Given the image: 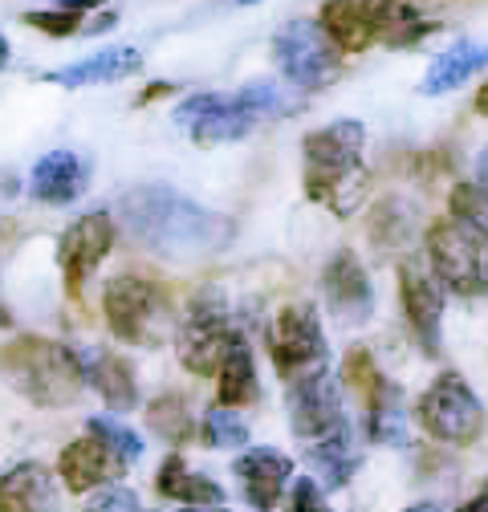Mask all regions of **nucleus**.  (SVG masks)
I'll return each mask as SVG.
<instances>
[{
	"label": "nucleus",
	"mask_w": 488,
	"mask_h": 512,
	"mask_svg": "<svg viewBox=\"0 0 488 512\" xmlns=\"http://www.w3.org/2000/svg\"><path fill=\"white\" fill-rule=\"evenodd\" d=\"M118 216L139 248L167 256V261H208V256H220L236 236L232 216L204 208L200 200L167 183H143L127 191L118 200Z\"/></svg>",
	"instance_id": "1"
},
{
	"label": "nucleus",
	"mask_w": 488,
	"mask_h": 512,
	"mask_svg": "<svg viewBox=\"0 0 488 512\" xmlns=\"http://www.w3.org/2000/svg\"><path fill=\"white\" fill-rule=\"evenodd\" d=\"M366 126L358 118H338L322 131H310L301 143L305 155V196L334 212L338 220L354 216L371 196V171L362 163Z\"/></svg>",
	"instance_id": "2"
},
{
	"label": "nucleus",
	"mask_w": 488,
	"mask_h": 512,
	"mask_svg": "<svg viewBox=\"0 0 488 512\" xmlns=\"http://www.w3.org/2000/svg\"><path fill=\"white\" fill-rule=\"evenodd\" d=\"M0 378L37 407H70L86 387L82 354L37 334H21L0 346Z\"/></svg>",
	"instance_id": "3"
},
{
	"label": "nucleus",
	"mask_w": 488,
	"mask_h": 512,
	"mask_svg": "<svg viewBox=\"0 0 488 512\" xmlns=\"http://www.w3.org/2000/svg\"><path fill=\"white\" fill-rule=\"evenodd\" d=\"M102 313H106V326L118 342L143 346V350L163 346L167 334L179 322L171 293L159 281H147V277H135V273H118V277L106 281Z\"/></svg>",
	"instance_id": "4"
},
{
	"label": "nucleus",
	"mask_w": 488,
	"mask_h": 512,
	"mask_svg": "<svg viewBox=\"0 0 488 512\" xmlns=\"http://www.w3.org/2000/svg\"><path fill=\"white\" fill-rule=\"evenodd\" d=\"M240 338L220 289H200L175 322V354L196 378H216L228 346Z\"/></svg>",
	"instance_id": "5"
},
{
	"label": "nucleus",
	"mask_w": 488,
	"mask_h": 512,
	"mask_svg": "<svg viewBox=\"0 0 488 512\" xmlns=\"http://www.w3.org/2000/svg\"><path fill=\"white\" fill-rule=\"evenodd\" d=\"M269 358H273L277 374L285 378V387L330 370L326 330H322V317L310 301H289L277 309L273 326H269Z\"/></svg>",
	"instance_id": "6"
},
{
	"label": "nucleus",
	"mask_w": 488,
	"mask_h": 512,
	"mask_svg": "<svg viewBox=\"0 0 488 512\" xmlns=\"http://www.w3.org/2000/svg\"><path fill=\"white\" fill-rule=\"evenodd\" d=\"M273 61L289 86L297 90H326L330 82L342 78V49L326 37V29L310 17L285 21L273 37Z\"/></svg>",
	"instance_id": "7"
},
{
	"label": "nucleus",
	"mask_w": 488,
	"mask_h": 512,
	"mask_svg": "<svg viewBox=\"0 0 488 512\" xmlns=\"http://www.w3.org/2000/svg\"><path fill=\"white\" fill-rule=\"evenodd\" d=\"M427 269L444 285V293L456 297H484L488 293V252L484 240L468 236L452 220H436L423 236Z\"/></svg>",
	"instance_id": "8"
},
{
	"label": "nucleus",
	"mask_w": 488,
	"mask_h": 512,
	"mask_svg": "<svg viewBox=\"0 0 488 512\" xmlns=\"http://www.w3.org/2000/svg\"><path fill=\"white\" fill-rule=\"evenodd\" d=\"M415 419L432 439L452 443V447H468L484 431V407H480L476 391L464 382V374H456V370L440 374L432 387L419 395Z\"/></svg>",
	"instance_id": "9"
},
{
	"label": "nucleus",
	"mask_w": 488,
	"mask_h": 512,
	"mask_svg": "<svg viewBox=\"0 0 488 512\" xmlns=\"http://www.w3.org/2000/svg\"><path fill=\"white\" fill-rule=\"evenodd\" d=\"M171 122L179 126L183 135H188L196 147H220V143H236L261 126L257 110L249 106L240 90L236 94H188L175 110H171Z\"/></svg>",
	"instance_id": "10"
},
{
	"label": "nucleus",
	"mask_w": 488,
	"mask_h": 512,
	"mask_svg": "<svg viewBox=\"0 0 488 512\" xmlns=\"http://www.w3.org/2000/svg\"><path fill=\"white\" fill-rule=\"evenodd\" d=\"M114 248V220L106 212H86L78 216L66 232L57 240V265H61V277H66V293L70 297H82L90 277L102 269V261Z\"/></svg>",
	"instance_id": "11"
},
{
	"label": "nucleus",
	"mask_w": 488,
	"mask_h": 512,
	"mask_svg": "<svg viewBox=\"0 0 488 512\" xmlns=\"http://www.w3.org/2000/svg\"><path fill=\"white\" fill-rule=\"evenodd\" d=\"M399 301L415 342L423 346V354L436 358L444 346V285L432 277L427 261L407 256L399 265Z\"/></svg>",
	"instance_id": "12"
},
{
	"label": "nucleus",
	"mask_w": 488,
	"mask_h": 512,
	"mask_svg": "<svg viewBox=\"0 0 488 512\" xmlns=\"http://www.w3.org/2000/svg\"><path fill=\"white\" fill-rule=\"evenodd\" d=\"M289 427L305 443L326 439L330 431L346 427L342 382L330 370L305 378V382H293V387H289Z\"/></svg>",
	"instance_id": "13"
},
{
	"label": "nucleus",
	"mask_w": 488,
	"mask_h": 512,
	"mask_svg": "<svg viewBox=\"0 0 488 512\" xmlns=\"http://www.w3.org/2000/svg\"><path fill=\"white\" fill-rule=\"evenodd\" d=\"M322 293L330 313L342 326H366L375 317V285L371 273L362 269V261L350 248H338L330 256V265L322 269Z\"/></svg>",
	"instance_id": "14"
},
{
	"label": "nucleus",
	"mask_w": 488,
	"mask_h": 512,
	"mask_svg": "<svg viewBox=\"0 0 488 512\" xmlns=\"http://www.w3.org/2000/svg\"><path fill=\"white\" fill-rule=\"evenodd\" d=\"M143 66V53L131 49V45H110V49H98V53H86L70 66H57V70H45L41 82L45 86H61V90H90V86H106V82H122L139 74Z\"/></svg>",
	"instance_id": "15"
},
{
	"label": "nucleus",
	"mask_w": 488,
	"mask_h": 512,
	"mask_svg": "<svg viewBox=\"0 0 488 512\" xmlns=\"http://www.w3.org/2000/svg\"><path fill=\"white\" fill-rule=\"evenodd\" d=\"M236 476L244 488V500H249L257 512H273L293 480V460L277 447H249L244 456H236Z\"/></svg>",
	"instance_id": "16"
},
{
	"label": "nucleus",
	"mask_w": 488,
	"mask_h": 512,
	"mask_svg": "<svg viewBox=\"0 0 488 512\" xmlns=\"http://www.w3.org/2000/svg\"><path fill=\"white\" fill-rule=\"evenodd\" d=\"M90 187V163L78 151H49L37 159V167L29 171V191L41 204H74L82 191Z\"/></svg>",
	"instance_id": "17"
},
{
	"label": "nucleus",
	"mask_w": 488,
	"mask_h": 512,
	"mask_svg": "<svg viewBox=\"0 0 488 512\" xmlns=\"http://www.w3.org/2000/svg\"><path fill=\"white\" fill-rule=\"evenodd\" d=\"M57 472H61V480H66L70 492H90V488H102L110 480H122L127 464H122L106 443H98L94 435H86V439H74L66 452H61Z\"/></svg>",
	"instance_id": "18"
},
{
	"label": "nucleus",
	"mask_w": 488,
	"mask_h": 512,
	"mask_svg": "<svg viewBox=\"0 0 488 512\" xmlns=\"http://www.w3.org/2000/svg\"><path fill=\"white\" fill-rule=\"evenodd\" d=\"M82 354V374L86 382L102 395L110 411H135L139 403V374L135 366L114 354V350H78Z\"/></svg>",
	"instance_id": "19"
},
{
	"label": "nucleus",
	"mask_w": 488,
	"mask_h": 512,
	"mask_svg": "<svg viewBox=\"0 0 488 512\" xmlns=\"http://www.w3.org/2000/svg\"><path fill=\"white\" fill-rule=\"evenodd\" d=\"M480 70H488V45L484 41H456L448 45L444 53L432 57V66H427L423 82H419V94L427 98H440V94H452L460 90L464 82H472Z\"/></svg>",
	"instance_id": "20"
},
{
	"label": "nucleus",
	"mask_w": 488,
	"mask_h": 512,
	"mask_svg": "<svg viewBox=\"0 0 488 512\" xmlns=\"http://www.w3.org/2000/svg\"><path fill=\"white\" fill-rule=\"evenodd\" d=\"M366 395V435L379 447H407V407H403V391L391 378H375Z\"/></svg>",
	"instance_id": "21"
},
{
	"label": "nucleus",
	"mask_w": 488,
	"mask_h": 512,
	"mask_svg": "<svg viewBox=\"0 0 488 512\" xmlns=\"http://www.w3.org/2000/svg\"><path fill=\"white\" fill-rule=\"evenodd\" d=\"M318 25L342 53H362L379 41V25H375L366 0H326Z\"/></svg>",
	"instance_id": "22"
},
{
	"label": "nucleus",
	"mask_w": 488,
	"mask_h": 512,
	"mask_svg": "<svg viewBox=\"0 0 488 512\" xmlns=\"http://www.w3.org/2000/svg\"><path fill=\"white\" fill-rule=\"evenodd\" d=\"M0 512H57V484L53 476L25 460L0 476Z\"/></svg>",
	"instance_id": "23"
},
{
	"label": "nucleus",
	"mask_w": 488,
	"mask_h": 512,
	"mask_svg": "<svg viewBox=\"0 0 488 512\" xmlns=\"http://www.w3.org/2000/svg\"><path fill=\"white\" fill-rule=\"evenodd\" d=\"M305 460H310V468L318 472V484L326 488H346L354 480V472L362 468V452L354 447V431L350 423L330 431L326 439H314L310 447H305Z\"/></svg>",
	"instance_id": "24"
},
{
	"label": "nucleus",
	"mask_w": 488,
	"mask_h": 512,
	"mask_svg": "<svg viewBox=\"0 0 488 512\" xmlns=\"http://www.w3.org/2000/svg\"><path fill=\"white\" fill-rule=\"evenodd\" d=\"M220 378V403L224 407H253L261 399V378H257V358L249 350V342L236 338L216 370Z\"/></svg>",
	"instance_id": "25"
},
{
	"label": "nucleus",
	"mask_w": 488,
	"mask_h": 512,
	"mask_svg": "<svg viewBox=\"0 0 488 512\" xmlns=\"http://www.w3.org/2000/svg\"><path fill=\"white\" fill-rule=\"evenodd\" d=\"M159 496L167 500H179V504H192V508H208V504H224V488L204 476V472H192L183 464V456H167L163 468H159V480H155Z\"/></svg>",
	"instance_id": "26"
},
{
	"label": "nucleus",
	"mask_w": 488,
	"mask_h": 512,
	"mask_svg": "<svg viewBox=\"0 0 488 512\" xmlns=\"http://www.w3.org/2000/svg\"><path fill=\"white\" fill-rule=\"evenodd\" d=\"M448 220L460 224L468 236L488 240V187H480V183H456L448 191Z\"/></svg>",
	"instance_id": "27"
},
{
	"label": "nucleus",
	"mask_w": 488,
	"mask_h": 512,
	"mask_svg": "<svg viewBox=\"0 0 488 512\" xmlns=\"http://www.w3.org/2000/svg\"><path fill=\"white\" fill-rule=\"evenodd\" d=\"M147 423L155 435H163L167 443H188L196 435V419L188 411V399L183 395H159L151 407H147Z\"/></svg>",
	"instance_id": "28"
},
{
	"label": "nucleus",
	"mask_w": 488,
	"mask_h": 512,
	"mask_svg": "<svg viewBox=\"0 0 488 512\" xmlns=\"http://www.w3.org/2000/svg\"><path fill=\"white\" fill-rule=\"evenodd\" d=\"M200 435L212 452H236V447H249V423L244 415H236V407H212L200 423Z\"/></svg>",
	"instance_id": "29"
},
{
	"label": "nucleus",
	"mask_w": 488,
	"mask_h": 512,
	"mask_svg": "<svg viewBox=\"0 0 488 512\" xmlns=\"http://www.w3.org/2000/svg\"><path fill=\"white\" fill-rule=\"evenodd\" d=\"M86 435H94L98 443H106L110 452L122 460V464H139L143 460V435L135 431V427H127V423H118V419H110V415H90V423H86Z\"/></svg>",
	"instance_id": "30"
},
{
	"label": "nucleus",
	"mask_w": 488,
	"mask_h": 512,
	"mask_svg": "<svg viewBox=\"0 0 488 512\" xmlns=\"http://www.w3.org/2000/svg\"><path fill=\"white\" fill-rule=\"evenodd\" d=\"M411 216H415V212H411L403 200H387V204H379L375 224H371L375 244H383V248H399V244L407 240V232H411Z\"/></svg>",
	"instance_id": "31"
},
{
	"label": "nucleus",
	"mask_w": 488,
	"mask_h": 512,
	"mask_svg": "<svg viewBox=\"0 0 488 512\" xmlns=\"http://www.w3.org/2000/svg\"><path fill=\"white\" fill-rule=\"evenodd\" d=\"M25 25L41 29V33H49V37H74V33H82L86 17L57 5V9H41V13H25Z\"/></svg>",
	"instance_id": "32"
},
{
	"label": "nucleus",
	"mask_w": 488,
	"mask_h": 512,
	"mask_svg": "<svg viewBox=\"0 0 488 512\" xmlns=\"http://www.w3.org/2000/svg\"><path fill=\"white\" fill-rule=\"evenodd\" d=\"M289 512H334L314 476H297L289 488Z\"/></svg>",
	"instance_id": "33"
},
{
	"label": "nucleus",
	"mask_w": 488,
	"mask_h": 512,
	"mask_svg": "<svg viewBox=\"0 0 488 512\" xmlns=\"http://www.w3.org/2000/svg\"><path fill=\"white\" fill-rule=\"evenodd\" d=\"M86 512H143L139 508V496L122 484H106L98 488L90 500H86Z\"/></svg>",
	"instance_id": "34"
},
{
	"label": "nucleus",
	"mask_w": 488,
	"mask_h": 512,
	"mask_svg": "<svg viewBox=\"0 0 488 512\" xmlns=\"http://www.w3.org/2000/svg\"><path fill=\"white\" fill-rule=\"evenodd\" d=\"M403 5H407L415 17H427V13H436V9L452 5V0H403ZM427 21H432V17H427Z\"/></svg>",
	"instance_id": "35"
},
{
	"label": "nucleus",
	"mask_w": 488,
	"mask_h": 512,
	"mask_svg": "<svg viewBox=\"0 0 488 512\" xmlns=\"http://www.w3.org/2000/svg\"><path fill=\"white\" fill-rule=\"evenodd\" d=\"M460 512H488V488L480 496H472L468 504H460Z\"/></svg>",
	"instance_id": "36"
},
{
	"label": "nucleus",
	"mask_w": 488,
	"mask_h": 512,
	"mask_svg": "<svg viewBox=\"0 0 488 512\" xmlns=\"http://www.w3.org/2000/svg\"><path fill=\"white\" fill-rule=\"evenodd\" d=\"M476 183H480V187H488V147L476 155Z\"/></svg>",
	"instance_id": "37"
},
{
	"label": "nucleus",
	"mask_w": 488,
	"mask_h": 512,
	"mask_svg": "<svg viewBox=\"0 0 488 512\" xmlns=\"http://www.w3.org/2000/svg\"><path fill=\"white\" fill-rule=\"evenodd\" d=\"M476 114H484V118H488V82L476 90Z\"/></svg>",
	"instance_id": "38"
},
{
	"label": "nucleus",
	"mask_w": 488,
	"mask_h": 512,
	"mask_svg": "<svg viewBox=\"0 0 488 512\" xmlns=\"http://www.w3.org/2000/svg\"><path fill=\"white\" fill-rule=\"evenodd\" d=\"M9 53H13V45L5 33H0V70H9Z\"/></svg>",
	"instance_id": "39"
},
{
	"label": "nucleus",
	"mask_w": 488,
	"mask_h": 512,
	"mask_svg": "<svg viewBox=\"0 0 488 512\" xmlns=\"http://www.w3.org/2000/svg\"><path fill=\"white\" fill-rule=\"evenodd\" d=\"M179 512H224V508H220V504H208V508H192V504H183Z\"/></svg>",
	"instance_id": "40"
},
{
	"label": "nucleus",
	"mask_w": 488,
	"mask_h": 512,
	"mask_svg": "<svg viewBox=\"0 0 488 512\" xmlns=\"http://www.w3.org/2000/svg\"><path fill=\"white\" fill-rule=\"evenodd\" d=\"M407 512H444V508H440V504H411Z\"/></svg>",
	"instance_id": "41"
},
{
	"label": "nucleus",
	"mask_w": 488,
	"mask_h": 512,
	"mask_svg": "<svg viewBox=\"0 0 488 512\" xmlns=\"http://www.w3.org/2000/svg\"><path fill=\"white\" fill-rule=\"evenodd\" d=\"M9 322H13V313H9L5 305H0V330H9Z\"/></svg>",
	"instance_id": "42"
},
{
	"label": "nucleus",
	"mask_w": 488,
	"mask_h": 512,
	"mask_svg": "<svg viewBox=\"0 0 488 512\" xmlns=\"http://www.w3.org/2000/svg\"><path fill=\"white\" fill-rule=\"evenodd\" d=\"M236 5H261V0H236Z\"/></svg>",
	"instance_id": "43"
},
{
	"label": "nucleus",
	"mask_w": 488,
	"mask_h": 512,
	"mask_svg": "<svg viewBox=\"0 0 488 512\" xmlns=\"http://www.w3.org/2000/svg\"><path fill=\"white\" fill-rule=\"evenodd\" d=\"M484 488H488V484H484Z\"/></svg>",
	"instance_id": "44"
}]
</instances>
